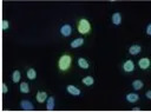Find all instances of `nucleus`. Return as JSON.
<instances>
[{"label": "nucleus", "instance_id": "1", "mask_svg": "<svg viewBox=\"0 0 151 112\" xmlns=\"http://www.w3.org/2000/svg\"><path fill=\"white\" fill-rule=\"evenodd\" d=\"M72 65V57L68 53H64L60 55L59 60H58V68L60 72H66L70 70Z\"/></svg>", "mask_w": 151, "mask_h": 112}, {"label": "nucleus", "instance_id": "2", "mask_svg": "<svg viewBox=\"0 0 151 112\" xmlns=\"http://www.w3.org/2000/svg\"><path fill=\"white\" fill-rule=\"evenodd\" d=\"M77 28H78V32L80 34L85 35V34H88L91 32V24H90V21L87 19L81 18L77 22Z\"/></svg>", "mask_w": 151, "mask_h": 112}, {"label": "nucleus", "instance_id": "3", "mask_svg": "<svg viewBox=\"0 0 151 112\" xmlns=\"http://www.w3.org/2000/svg\"><path fill=\"white\" fill-rule=\"evenodd\" d=\"M59 32H60V34H61L63 37L67 38V37H70V35L72 34V26H71L70 24H64V25L59 28Z\"/></svg>", "mask_w": 151, "mask_h": 112}, {"label": "nucleus", "instance_id": "4", "mask_svg": "<svg viewBox=\"0 0 151 112\" xmlns=\"http://www.w3.org/2000/svg\"><path fill=\"white\" fill-rule=\"evenodd\" d=\"M123 71L126 72V73H131L134 71V64L132 60H126L124 64H123Z\"/></svg>", "mask_w": 151, "mask_h": 112}, {"label": "nucleus", "instance_id": "5", "mask_svg": "<svg viewBox=\"0 0 151 112\" xmlns=\"http://www.w3.org/2000/svg\"><path fill=\"white\" fill-rule=\"evenodd\" d=\"M111 21H112V24H113V25L119 26V25L122 24V21H123L122 13H120V12H116V13H113V14H112V17H111Z\"/></svg>", "mask_w": 151, "mask_h": 112}, {"label": "nucleus", "instance_id": "6", "mask_svg": "<svg viewBox=\"0 0 151 112\" xmlns=\"http://www.w3.org/2000/svg\"><path fill=\"white\" fill-rule=\"evenodd\" d=\"M20 107H21L24 111H32V110L34 108L32 101L26 100V99H22V100L20 101Z\"/></svg>", "mask_w": 151, "mask_h": 112}, {"label": "nucleus", "instance_id": "7", "mask_svg": "<svg viewBox=\"0 0 151 112\" xmlns=\"http://www.w3.org/2000/svg\"><path fill=\"white\" fill-rule=\"evenodd\" d=\"M66 91H67L70 94L74 95V97H79V95L81 94V91H80L78 87H76L74 85H67V87H66Z\"/></svg>", "mask_w": 151, "mask_h": 112}, {"label": "nucleus", "instance_id": "8", "mask_svg": "<svg viewBox=\"0 0 151 112\" xmlns=\"http://www.w3.org/2000/svg\"><path fill=\"white\" fill-rule=\"evenodd\" d=\"M125 98H126V101L130 103V104H134V103H137V101L139 100V95H138L136 92H130V93H127Z\"/></svg>", "mask_w": 151, "mask_h": 112}, {"label": "nucleus", "instance_id": "9", "mask_svg": "<svg viewBox=\"0 0 151 112\" xmlns=\"http://www.w3.org/2000/svg\"><path fill=\"white\" fill-rule=\"evenodd\" d=\"M138 66L140 70H147L150 67V59L149 58H142L138 61Z\"/></svg>", "mask_w": 151, "mask_h": 112}, {"label": "nucleus", "instance_id": "10", "mask_svg": "<svg viewBox=\"0 0 151 112\" xmlns=\"http://www.w3.org/2000/svg\"><path fill=\"white\" fill-rule=\"evenodd\" d=\"M84 42H85V39H84V38H76L74 40L71 41L70 46H71L72 48H78V47H80Z\"/></svg>", "mask_w": 151, "mask_h": 112}, {"label": "nucleus", "instance_id": "11", "mask_svg": "<svg viewBox=\"0 0 151 112\" xmlns=\"http://www.w3.org/2000/svg\"><path fill=\"white\" fill-rule=\"evenodd\" d=\"M54 105H55V99H54V97L52 95V97H48L47 99H46V110L47 111H52L53 108H54Z\"/></svg>", "mask_w": 151, "mask_h": 112}, {"label": "nucleus", "instance_id": "12", "mask_svg": "<svg viewBox=\"0 0 151 112\" xmlns=\"http://www.w3.org/2000/svg\"><path fill=\"white\" fill-rule=\"evenodd\" d=\"M140 52H142V46H139V45H132L129 48V53L132 54V55H137Z\"/></svg>", "mask_w": 151, "mask_h": 112}, {"label": "nucleus", "instance_id": "13", "mask_svg": "<svg viewBox=\"0 0 151 112\" xmlns=\"http://www.w3.org/2000/svg\"><path fill=\"white\" fill-rule=\"evenodd\" d=\"M35 99L38 100V103H45L46 99H47V93L44 92V91H39L35 95Z\"/></svg>", "mask_w": 151, "mask_h": 112}, {"label": "nucleus", "instance_id": "14", "mask_svg": "<svg viewBox=\"0 0 151 112\" xmlns=\"http://www.w3.org/2000/svg\"><path fill=\"white\" fill-rule=\"evenodd\" d=\"M78 66L80 68H83V70H87L90 67V64H88V61L85 58H79L78 59Z\"/></svg>", "mask_w": 151, "mask_h": 112}, {"label": "nucleus", "instance_id": "15", "mask_svg": "<svg viewBox=\"0 0 151 112\" xmlns=\"http://www.w3.org/2000/svg\"><path fill=\"white\" fill-rule=\"evenodd\" d=\"M81 83H83L85 86H92V85L94 84V78L91 77V75H87V77H85V78L81 79Z\"/></svg>", "mask_w": 151, "mask_h": 112}, {"label": "nucleus", "instance_id": "16", "mask_svg": "<svg viewBox=\"0 0 151 112\" xmlns=\"http://www.w3.org/2000/svg\"><path fill=\"white\" fill-rule=\"evenodd\" d=\"M132 87H133V90L139 91V90H142V88L144 87V83H143L142 80H139V79L133 80V81H132Z\"/></svg>", "mask_w": 151, "mask_h": 112}, {"label": "nucleus", "instance_id": "17", "mask_svg": "<svg viewBox=\"0 0 151 112\" xmlns=\"http://www.w3.org/2000/svg\"><path fill=\"white\" fill-rule=\"evenodd\" d=\"M19 90H20V92H21V93H24V94H27V93H29V91H31L29 85H28L27 83H25V81H22V83L20 84Z\"/></svg>", "mask_w": 151, "mask_h": 112}, {"label": "nucleus", "instance_id": "18", "mask_svg": "<svg viewBox=\"0 0 151 112\" xmlns=\"http://www.w3.org/2000/svg\"><path fill=\"white\" fill-rule=\"evenodd\" d=\"M20 79H21V73H20V71H19V70L13 71V73H12V80H13V83H19Z\"/></svg>", "mask_w": 151, "mask_h": 112}, {"label": "nucleus", "instance_id": "19", "mask_svg": "<svg viewBox=\"0 0 151 112\" xmlns=\"http://www.w3.org/2000/svg\"><path fill=\"white\" fill-rule=\"evenodd\" d=\"M26 75H27V78L29 80H34L37 78V72H35L34 68H28L27 72H26Z\"/></svg>", "mask_w": 151, "mask_h": 112}, {"label": "nucleus", "instance_id": "20", "mask_svg": "<svg viewBox=\"0 0 151 112\" xmlns=\"http://www.w3.org/2000/svg\"><path fill=\"white\" fill-rule=\"evenodd\" d=\"M8 28H9V21H8V20H4V21H2V29L6 31V29H8Z\"/></svg>", "mask_w": 151, "mask_h": 112}, {"label": "nucleus", "instance_id": "21", "mask_svg": "<svg viewBox=\"0 0 151 112\" xmlns=\"http://www.w3.org/2000/svg\"><path fill=\"white\" fill-rule=\"evenodd\" d=\"M146 34L147 35L151 34V24H147V26H146Z\"/></svg>", "mask_w": 151, "mask_h": 112}, {"label": "nucleus", "instance_id": "22", "mask_svg": "<svg viewBox=\"0 0 151 112\" xmlns=\"http://www.w3.org/2000/svg\"><path fill=\"white\" fill-rule=\"evenodd\" d=\"M2 92H4V93H7V92H8V87H7L6 84H2Z\"/></svg>", "mask_w": 151, "mask_h": 112}, {"label": "nucleus", "instance_id": "23", "mask_svg": "<svg viewBox=\"0 0 151 112\" xmlns=\"http://www.w3.org/2000/svg\"><path fill=\"white\" fill-rule=\"evenodd\" d=\"M145 94H146V98H147V99H150V98H151V91H147Z\"/></svg>", "mask_w": 151, "mask_h": 112}, {"label": "nucleus", "instance_id": "24", "mask_svg": "<svg viewBox=\"0 0 151 112\" xmlns=\"http://www.w3.org/2000/svg\"><path fill=\"white\" fill-rule=\"evenodd\" d=\"M132 111H140V108H139V107H133Z\"/></svg>", "mask_w": 151, "mask_h": 112}]
</instances>
